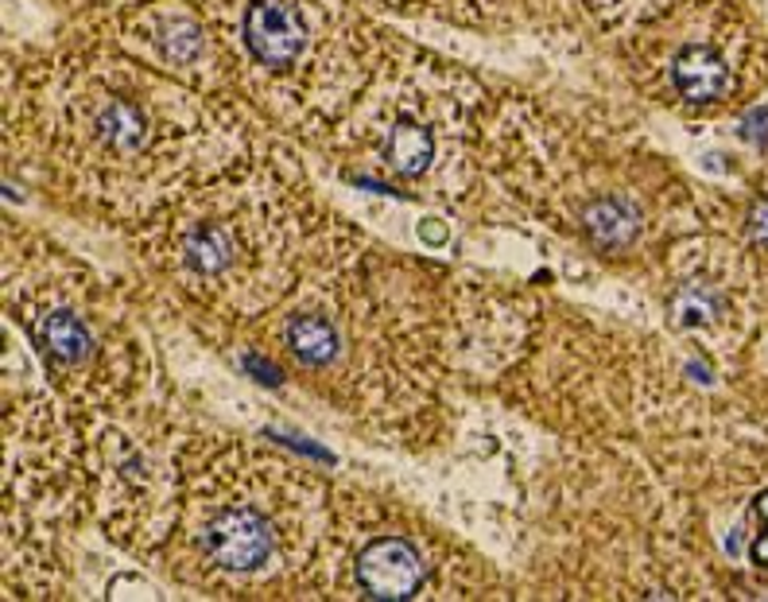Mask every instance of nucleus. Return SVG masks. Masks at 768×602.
Returning <instances> with one entry per match:
<instances>
[{
	"label": "nucleus",
	"instance_id": "nucleus-2",
	"mask_svg": "<svg viewBox=\"0 0 768 602\" xmlns=\"http://www.w3.org/2000/svg\"><path fill=\"white\" fill-rule=\"evenodd\" d=\"M28 335H32L35 350L40 358L47 362L51 377L55 381H66L70 388H90L94 377H113L106 370V358H109V347L101 342L98 327L86 322L83 311H74L70 304H43L28 315Z\"/></svg>",
	"mask_w": 768,
	"mask_h": 602
},
{
	"label": "nucleus",
	"instance_id": "nucleus-6",
	"mask_svg": "<svg viewBox=\"0 0 768 602\" xmlns=\"http://www.w3.org/2000/svg\"><path fill=\"white\" fill-rule=\"evenodd\" d=\"M668 75H671L676 94L683 101H691V106H714V101L726 98L729 86H734L726 58H722L718 51L703 47V43H687V47L671 58Z\"/></svg>",
	"mask_w": 768,
	"mask_h": 602
},
{
	"label": "nucleus",
	"instance_id": "nucleus-8",
	"mask_svg": "<svg viewBox=\"0 0 768 602\" xmlns=\"http://www.w3.org/2000/svg\"><path fill=\"white\" fill-rule=\"evenodd\" d=\"M722 315V296L703 281H691L671 296V322L683 330L695 327H711L714 319Z\"/></svg>",
	"mask_w": 768,
	"mask_h": 602
},
{
	"label": "nucleus",
	"instance_id": "nucleus-1",
	"mask_svg": "<svg viewBox=\"0 0 768 602\" xmlns=\"http://www.w3.org/2000/svg\"><path fill=\"white\" fill-rule=\"evenodd\" d=\"M292 482V467L276 462L264 471V479L245 482L241 494L238 482H206L187 505H183L179 537L187 548V563L195 579L221 591H249V587L276 583L292 548L311 552L307 533H292L287 517L307 513V502H276L279 490Z\"/></svg>",
	"mask_w": 768,
	"mask_h": 602
},
{
	"label": "nucleus",
	"instance_id": "nucleus-11",
	"mask_svg": "<svg viewBox=\"0 0 768 602\" xmlns=\"http://www.w3.org/2000/svg\"><path fill=\"white\" fill-rule=\"evenodd\" d=\"M753 563H757V568H768V533L753 540Z\"/></svg>",
	"mask_w": 768,
	"mask_h": 602
},
{
	"label": "nucleus",
	"instance_id": "nucleus-7",
	"mask_svg": "<svg viewBox=\"0 0 768 602\" xmlns=\"http://www.w3.org/2000/svg\"><path fill=\"white\" fill-rule=\"evenodd\" d=\"M381 160H384V167L393 175H401V179H419V175H427L435 164V132L427 129L424 121L401 117V121H393L384 129Z\"/></svg>",
	"mask_w": 768,
	"mask_h": 602
},
{
	"label": "nucleus",
	"instance_id": "nucleus-12",
	"mask_svg": "<svg viewBox=\"0 0 768 602\" xmlns=\"http://www.w3.org/2000/svg\"><path fill=\"white\" fill-rule=\"evenodd\" d=\"M757 510H760V517L768 521V494H760V497H757Z\"/></svg>",
	"mask_w": 768,
	"mask_h": 602
},
{
	"label": "nucleus",
	"instance_id": "nucleus-9",
	"mask_svg": "<svg viewBox=\"0 0 768 602\" xmlns=\"http://www.w3.org/2000/svg\"><path fill=\"white\" fill-rule=\"evenodd\" d=\"M742 132L749 136V141L765 144L768 141V109H749L742 121Z\"/></svg>",
	"mask_w": 768,
	"mask_h": 602
},
{
	"label": "nucleus",
	"instance_id": "nucleus-10",
	"mask_svg": "<svg viewBox=\"0 0 768 602\" xmlns=\"http://www.w3.org/2000/svg\"><path fill=\"white\" fill-rule=\"evenodd\" d=\"M749 233L760 241V245H768V195L749 210Z\"/></svg>",
	"mask_w": 768,
	"mask_h": 602
},
{
	"label": "nucleus",
	"instance_id": "nucleus-3",
	"mask_svg": "<svg viewBox=\"0 0 768 602\" xmlns=\"http://www.w3.org/2000/svg\"><path fill=\"white\" fill-rule=\"evenodd\" d=\"M350 591L358 599H419L431 587V563L412 533L384 528L350 552Z\"/></svg>",
	"mask_w": 768,
	"mask_h": 602
},
{
	"label": "nucleus",
	"instance_id": "nucleus-5",
	"mask_svg": "<svg viewBox=\"0 0 768 602\" xmlns=\"http://www.w3.org/2000/svg\"><path fill=\"white\" fill-rule=\"evenodd\" d=\"M90 141L109 156H132L144 152L156 136L152 117L136 98H121V94H106V101H98L90 113Z\"/></svg>",
	"mask_w": 768,
	"mask_h": 602
},
{
	"label": "nucleus",
	"instance_id": "nucleus-4",
	"mask_svg": "<svg viewBox=\"0 0 768 602\" xmlns=\"http://www.w3.org/2000/svg\"><path fill=\"white\" fill-rule=\"evenodd\" d=\"M241 40L268 70H292L307 55L311 28L295 0H249L241 12Z\"/></svg>",
	"mask_w": 768,
	"mask_h": 602
}]
</instances>
